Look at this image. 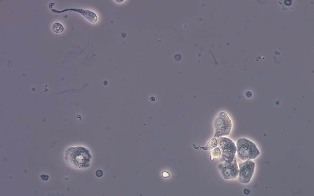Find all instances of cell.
<instances>
[{
  "label": "cell",
  "mask_w": 314,
  "mask_h": 196,
  "mask_svg": "<svg viewBox=\"0 0 314 196\" xmlns=\"http://www.w3.org/2000/svg\"><path fill=\"white\" fill-rule=\"evenodd\" d=\"M64 157L70 166L80 169L88 167L92 158L89 150L81 146L68 147L65 151Z\"/></svg>",
  "instance_id": "6da1fadb"
},
{
  "label": "cell",
  "mask_w": 314,
  "mask_h": 196,
  "mask_svg": "<svg viewBox=\"0 0 314 196\" xmlns=\"http://www.w3.org/2000/svg\"><path fill=\"white\" fill-rule=\"evenodd\" d=\"M236 147L238 157L243 161L254 159L260 154L257 145L245 138L239 139L236 142Z\"/></svg>",
  "instance_id": "7a4b0ae2"
},
{
  "label": "cell",
  "mask_w": 314,
  "mask_h": 196,
  "mask_svg": "<svg viewBox=\"0 0 314 196\" xmlns=\"http://www.w3.org/2000/svg\"><path fill=\"white\" fill-rule=\"evenodd\" d=\"M218 145L221 151L220 160L230 163L235 158L236 147L233 141L230 139L223 136L217 138Z\"/></svg>",
  "instance_id": "3957f363"
},
{
  "label": "cell",
  "mask_w": 314,
  "mask_h": 196,
  "mask_svg": "<svg viewBox=\"0 0 314 196\" xmlns=\"http://www.w3.org/2000/svg\"><path fill=\"white\" fill-rule=\"evenodd\" d=\"M232 126L231 120L227 114L223 111L220 112L214 121V137L217 138L228 135Z\"/></svg>",
  "instance_id": "277c9868"
},
{
  "label": "cell",
  "mask_w": 314,
  "mask_h": 196,
  "mask_svg": "<svg viewBox=\"0 0 314 196\" xmlns=\"http://www.w3.org/2000/svg\"><path fill=\"white\" fill-rule=\"evenodd\" d=\"M255 163L252 160H247L239 164L238 181L244 184L248 183L253 174Z\"/></svg>",
  "instance_id": "5b68a950"
},
{
  "label": "cell",
  "mask_w": 314,
  "mask_h": 196,
  "mask_svg": "<svg viewBox=\"0 0 314 196\" xmlns=\"http://www.w3.org/2000/svg\"><path fill=\"white\" fill-rule=\"evenodd\" d=\"M218 168L222 176L225 179H235L238 177L239 169L235 157L231 163L225 162L219 164Z\"/></svg>",
  "instance_id": "8992f818"
},
{
  "label": "cell",
  "mask_w": 314,
  "mask_h": 196,
  "mask_svg": "<svg viewBox=\"0 0 314 196\" xmlns=\"http://www.w3.org/2000/svg\"><path fill=\"white\" fill-rule=\"evenodd\" d=\"M70 10L79 13L91 23H95L98 20V18L97 15L93 11L78 8L70 9Z\"/></svg>",
  "instance_id": "52a82bcc"
},
{
  "label": "cell",
  "mask_w": 314,
  "mask_h": 196,
  "mask_svg": "<svg viewBox=\"0 0 314 196\" xmlns=\"http://www.w3.org/2000/svg\"><path fill=\"white\" fill-rule=\"evenodd\" d=\"M218 146L217 139L215 137L211 139L207 143L205 147L198 146L197 149H202L204 150H210Z\"/></svg>",
  "instance_id": "ba28073f"
},
{
  "label": "cell",
  "mask_w": 314,
  "mask_h": 196,
  "mask_svg": "<svg viewBox=\"0 0 314 196\" xmlns=\"http://www.w3.org/2000/svg\"><path fill=\"white\" fill-rule=\"evenodd\" d=\"M221 155V151L219 147H216L212 150L210 153V159L213 161L218 158Z\"/></svg>",
  "instance_id": "9c48e42d"
},
{
  "label": "cell",
  "mask_w": 314,
  "mask_h": 196,
  "mask_svg": "<svg viewBox=\"0 0 314 196\" xmlns=\"http://www.w3.org/2000/svg\"><path fill=\"white\" fill-rule=\"evenodd\" d=\"M52 29L53 31L56 33H60L63 31L64 27L62 24L59 23L57 22L52 25Z\"/></svg>",
  "instance_id": "30bf717a"
},
{
  "label": "cell",
  "mask_w": 314,
  "mask_h": 196,
  "mask_svg": "<svg viewBox=\"0 0 314 196\" xmlns=\"http://www.w3.org/2000/svg\"><path fill=\"white\" fill-rule=\"evenodd\" d=\"M102 171L100 170H97L96 172V175L98 177H101L103 175Z\"/></svg>",
  "instance_id": "8fae6325"
},
{
  "label": "cell",
  "mask_w": 314,
  "mask_h": 196,
  "mask_svg": "<svg viewBox=\"0 0 314 196\" xmlns=\"http://www.w3.org/2000/svg\"><path fill=\"white\" fill-rule=\"evenodd\" d=\"M245 95L246 97L249 98L252 97V94L251 92L248 91L246 93Z\"/></svg>",
  "instance_id": "7c38bea8"
},
{
  "label": "cell",
  "mask_w": 314,
  "mask_h": 196,
  "mask_svg": "<svg viewBox=\"0 0 314 196\" xmlns=\"http://www.w3.org/2000/svg\"><path fill=\"white\" fill-rule=\"evenodd\" d=\"M115 1H116V2H118V3H121V2H122V1H119V0H117V1H116V0H115Z\"/></svg>",
  "instance_id": "4fadbf2b"
}]
</instances>
